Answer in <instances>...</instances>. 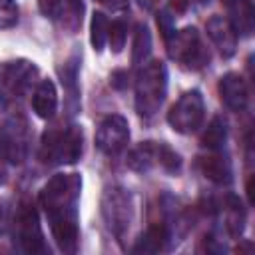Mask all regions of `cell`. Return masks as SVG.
<instances>
[{
  "label": "cell",
  "instance_id": "cell-25",
  "mask_svg": "<svg viewBox=\"0 0 255 255\" xmlns=\"http://www.w3.org/2000/svg\"><path fill=\"white\" fill-rule=\"evenodd\" d=\"M157 165L161 169H165L167 173H177L181 167V157L165 143H159V157H157Z\"/></svg>",
  "mask_w": 255,
  "mask_h": 255
},
{
  "label": "cell",
  "instance_id": "cell-15",
  "mask_svg": "<svg viewBox=\"0 0 255 255\" xmlns=\"http://www.w3.org/2000/svg\"><path fill=\"white\" fill-rule=\"evenodd\" d=\"M32 108L36 112L38 118L42 120H50L54 114H56V108H58V92H56V86L52 80H40L34 88V94H32Z\"/></svg>",
  "mask_w": 255,
  "mask_h": 255
},
{
  "label": "cell",
  "instance_id": "cell-29",
  "mask_svg": "<svg viewBox=\"0 0 255 255\" xmlns=\"http://www.w3.org/2000/svg\"><path fill=\"white\" fill-rule=\"evenodd\" d=\"M10 155H8V149H6V145H4V141H2V137H0V185H4L6 183V179H8V167H10Z\"/></svg>",
  "mask_w": 255,
  "mask_h": 255
},
{
  "label": "cell",
  "instance_id": "cell-16",
  "mask_svg": "<svg viewBox=\"0 0 255 255\" xmlns=\"http://www.w3.org/2000/svg\"><path fill=\"white\" fill-rule=\"evenodd\" d=\"M169 241V227L165 223H151L137 239V243L131 247L133 253H157L165 249V243Z\"/></svg>",
  "mask_w": 255,
  "mask_h": 255
},
{
  "label": "cell",
  "instance_id": "cell-11",
  "mask_svg": "<svg viewBox=\"0 0 255 255\" xmlns=\"http://www.w3.org/2000/svg\"><path fill=\"white\" fill-rule=\"evenodd\" d=\"M2 141L12 163H22L28 151V124L22 118H10L2 129Z\"/></svg>",
  "mask_w": 255,
  "mask_h": 255
},
{
  "label": "cell",
  "instance_id": "cell-23",
  "mask_svg": "<svg viewBox=\"0 0 255 255\" xmlns=\"http://www.w3.org/2000/svg\"><path fill=\"white\" fill-rule=\"evenodd\" d=\"M58 74H60V78H62V86H64L66 92H68V100H70V102H72V100L78 102V94H80L78 84H76V80H78V58L72 56L64 66H60Z\"/></svg>",
  "mask_w": 255,
  "mask_h": 255
},
{
  "label": "cell",
  "instance_id": "cell-17",
  "mask_svg": "<svg viewBox=\"0 0 255 255\" xmlns=\"http://www.w3.org/2000/svg\"><path fill=\"white\" fill-rule=\"evenodd\" d=\"M157 157H159V143L157 141H141L128 153V167L137 173H145L153 165H157Z\"/></svg>",
  "mask_w": 255,
  "mask_h": 255
},
{
  "label": "cell",
  "instance_id": "cell-8",
  "mask_svg": "<svg viewBox=\"0 0 255 255\" xmlns=\"http://www.w3.org/2000/svg\"><path fill=\"white\" fill-rule=\"evenodd\" d=\"M38 78V68L30 60H12L0 64V94L6 100L22 98Z\"/></svg>",
  "mask_w": 255,
  "mask_h": 255
},
{
  "label": "cell",
  "instance_id": "cell-4",
  "mask_svg": "<svg viewBox=\"0 0 255 255\" xmlns=\"http://www.w3.org/2000/svg\"><path fill=\"white\" fill-rule=\"evenodd\" d=\"M100 211L104 217L106 227L110 229V233L122 241V237L126 235V231L131 225V217H133V203H131V195L120 187V185H110L104 189L102 193V201H100Z\"/></svg>",
  "mask_w": 255,
  "mask_h": 255
},
{
  "label": "cell",
  "instance_id": "cell-27",
  "mask_svg": "<svg viewBox=\"0 0 255 255\" xmlns=\"http://www.w3.org/2000/svg\"><path fill=\"white\" fill-rule=\"evenodd\" d=\"M38 8L46 18H58L60 16V8H62V0H38Z\"/></svg>",
  "mask_w": 255,
  "mask_h": 255
},
{
  "label": "cell",
  "instance_id": "cell-1",
  "mask_svg": "<svg viewBox=\"0 0 255 255\" xmlns=\"http://www.w3.org/2000/svg\"><path fill=\"white\" fill-rule=\"evenodd\" d=\"M82 193L80 173H56L40 189V205L50 223L52 237L64 253H76L80 227L78 203Z\"/></svg>",
  "mask_w": 255,
  "mask_h": 255
},
{
  "label": "cell",
  "instance_id": "cell-26",
  "mask_svg": "<svg viewBox=\"0 0 255 255\" xmlns=\"http://www.w3.org/2000/svg\"><path fill=\"white\" fill-rule=\"evenodd\" d=\"M18 24V6L16 0H0V28L8 30Z\"/></svg>",
  "mask_w": 255,
  "mask_h": 255
},
{
  "label": "cell",
  "instance_id": "cell-21",
  "mask_svg": "<svg viewBox=\"0 0 255 255\" xmlns=\"http://www.w3.org/2000/svg\"><path fill=\"white\" fill-rule=\"evenodd\" d=\"M151 52V34L145 24H137L135 34H133V44H131V64L141 66Z\"/></svg>",
  "mask_w": 255,
  "mask_h": 255
},
{
  "label": "cell",
  "instance_id": "cell-19",
  "mask_svg": "<svg viewBox=\"0 0 255 255\" xmlns=\"http://www.w3.org/2000/svg\"><path fill=\"white\" fill-rule=\"evenodd\" d=\"M225 139H227V126H225V122L219 116L211 118V122L207 124V128L201 133V145L207 147L209 151H217V149L223 147Z\"/></svg>",
  "mask_w": 255,
  "mask_h": 255
},
{
  "label": "cell",
  "instance_id": "cell-10",
  "mask_svg": "<svg viewBox=\"0 0 255 255\" xmlns=\"http://www.w3.org/2000/svg\"><path fill=\"white\" fill-rule=\"evenodd\" d=\"M217 90H219L221 102H223L225 108H229L231 112H243V110L247 108V102H249V88H247V82L243 80L241 74H237V72H227L225 76H221Z\"/></svg>",
  "mask_w": 255,
  "mask_h": 255
},
{
  "label": "cell",
  "instance_id": "cell-30",
  "mask_svg": "<svg viewBox=\"0 0 255 255\" xmlns=\"http://www.w3.org/2000/svg\"><path fill=\"white\" fill-rule=\"evenodd\" d=\"M110 84H112V88H116V90H124V88L128 86V72L116 70V72L110 76Z\"/></svg>",
  "mask_w": 255,
  "mask_h": 255
},
{
  "label": "cell",
  "instance_id": "cell-5",
  "mask_svg": "<svg viewBox=\"0 0 255 255\" xmlns=\"http://www.w3.org/2000/svg\"><path fill=\"white\" fill-rule=\"evenodd\" d=\"M165 42L169 58L189 70H199L209 62V50L203 46L199 32L193 26L173 32Z\"/></svg>",
  "mask_w": 255,
  "mask_h": 255
},
{
  "label": "cell",
  "instance_id": "cell-14",
  "mask_svg": "<svg viewBox=\"0 0 255 255\" xmlns=\"http://www.w3.org/2000/svg\"><path fill=\"white\" fill-rule=\"evenodd\" d=\"M197 169L213 183L217 185H227L231 181V163L229 159L219 153V151H211V153H205V155H199L197 157Z\"/></svg>",
  "mask_w": 255,
  "mask_h": 255
},
{
  "label": "cell",
  "instance_id": "cell-9",
  "mask_svg": "<svg viewBox=\"0 0 255 255\" xmlns=\"http://www.w3.org/2000/svg\"><path fill=\"white\" fill-rule=\"evenodd\" d=\"M128 139H129V126L124 116L110 114L100 122L96 131V145L106 155H118L128 145Z\"/></svg>",
  "mask_w": 255,
  "mask_h": 255
},
{
  "label": "cell",
  "instance_id": "cell-20",
  "mask_svg": "<svg viewBox=\"0 0 255 255\" xmlns=\"http://www.w3.org/2000/svg\"><path fill=\"white\" fill-rule=\"evenodd\" d=\"M60 16H62V26L68 30V34H76L84 22V2L64 0L60 8Z\"/></svg>",
  "mask_w": 255,
  "mask_h": 255
},
{
  "label": "cell",
  "instance_id": "cell-2",
  "mask_svg": "<svg viewBox=\"0 0 255 255\" xmlns=\"http://www.w3.org/2000/svg\"><path fill=\"white\" fill-rule=\"evenodd\" d=\"M84 151V133L82 128L70 126H52L44 131L40 143V159L50 165L76 163Z\"/></svg>",
  "mask_w": 255,
  "mask_h": 255
},
{
  "label": "cell",
  "instance_id": "cell-24",
  "mask_svg": "<svg viewBox=\"0 0 255 255\" xmlns=\"http://www.w3.org/2000/svg\"><path fill=\"white\" fill-rule=\"evenodd\" d=\"M126 38H128V26L124 20H114L110 24V30H108V42H110V48L114 54H120L126 46Z\"/></svg>",
  "mask_w": 255,
  "mask_h": 255
},
{
  "label": "cell",
  "instance_id": "cell-7",
  "mask_svg": "<svg viewBox=\"0 0 255 255\" xmlns=\"http://www.w3.org/2000/svg\"><path fill=\"white\" fill-rule=\"evenodd\" d=\"M205 118V102L199 90H189L167 112V124L177 133H193L201 128Z\"/></svg>",
  "mask_w": 255,
  "mask_h": 255
},
{
  "label": "cell",
  "instance_id": "cell-13",
  "mask_svg": "<svg viewBox=\"0 0 255 255\" xmlns=\"http://www.w3.org/2000/svg\"><path fill=\"white\" fill-rule=\"evenodd\" d=\"M227 20L241 36H251L255 30V10L251 0H223Z\"/></svg>",
  "mask_w": 255,
  "mask_h": 255
},
{
  "label": "cell",
  "instance_id": "cell-22",
  "mask_svg": "<svg viewBox=\"0 0 255 255\" xmlns=\"http://www.w3.org/2000/svg\"><path fill=\"white\" fill-rule=\"evenodd\" d=\"M108 30H110V20L106 18L104 12H94L92 24H90V40L96 52H102L106 42H108Z\"/></svg>",
  "mask_w": 255,
  "mask_h": 255
},
{
  "label": "cell",
  "instance_id": "cell-6",
  "mask_svg": "<svg viewBox=\"0 0 255 255\" xmlns=\"http://www.w3.org/2000/svg\"><path fill=\"white\" fill-rule=\"evenodd\" d=\"M14 239L18 241L20 249L24 253H44L46 245H44V235H42V227H40V219H38V211L34 207V203L30 199H22L16 207V215H14Z\"/></svg>",
  "mask_w": 255,
  "mask_h": 255
},
{
  "label": "cell",
  "instance_id": "cell-31",
  "mask_svg": "<svg viewBox=\"0 0 255 255\" xmlns=\"http://www.w3.org/2000/svg\"><path fill=\"white\" fill-rule=\"evenodd\" d=\"M191 0H169V12L171 14H185Z\"/></svg>",
  "mask_w": 255,
  "mask_h": 255
},
{
  "label": "cell",
  "instance_id": "cell-32",
  "mask_svg": "<svg viewBox=\"0 0 255 255\" xmlns=\"http://www.w3.org/2000/svg\"><path fill=\"white\" fill-rule=\"evenodd\" d=\"M6 227V201L0 197V233Z\"/></svg>",
  "mask_w": 255,
  "mask_h": 255
},
{
  "label": "cell",
  "instance_id": "cell-12",
  "mask_svg": "<svg viewBox=\"0 0 255 255\" xmlns=\"http://www.w3.org/2000/svg\"><path fill=\"white\" fill-rule=\"evenodd\" d=\"M207 36L211 38L213 46L217 48V52L223 58H231L237 50V32L233 30V26L229 24L227 18L223 16H211L205 24Z\"/></svg>",
  "mask_w": 255,
  "mask_h": 255
},
{
  "label": "cell",
  "instance_id": "cell-3",
  "mask_svg": "<svg viewBox=\"0 0 255 255\" xmlns=\"http://www.w3.org/2000/svg\"><path fill=\"white\" fill-rule=\"evenodd\" d=\"M167 92V70L161 60L143 64L135 78V110L141 118H153Z\"/></svg>",
  "mask_w": 255,
  "mask_h": 255
},
{
  "label": "cell",
  "instance_id": "cell-33",
  "mask_svg": "<svg viewBox=\"0 0 255 255\" xmlns=\"http://www.w3.org/2000/svg\"><path fill=\"white\" fill-rule=\"evenodd\" d=\"M98 2H104V0H98Z\"/></svg>",
  "mask_w": 255,
  "mask_h": 255
},
{
  "label": "cell",
  "instance_id": "cell-18",
  "mask_svg": "<svg viewBox=\"0 0 255 255\" xmlns=\"http://www.w3.org/2000/svg\"><path fill=\"white\" fill-rule=\"evenodd\" d=\"M225 227L231 237H239L245 227V209L241 205V199L235 195H229L225 201Z\"/></svg>",
  "mask_w": 255,
  "mask_h": 255
},
{
  "label": "cell",
  "instance_id": "cell-28",
  "mask_svg": "<svg viewBox=\"0 0 255 255\" xmlns=\"http://www.w3.org/2000/svg\"><path fill=\"white\" fill-rule=\"evenodd\" d=\"M157 26H159V30H161V34H163L165 40L175 32L173 30V16H169L167 10H163V12L157 14Z\"/></svg>",
  "mask_w": 255,
  "mask_h": 255
}]
</instances>
